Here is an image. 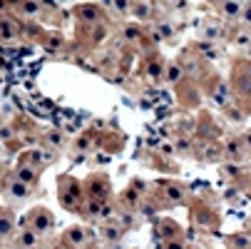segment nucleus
<instances>
[{"label": "nucleus", "mask_w": 251, "mask_h": 249, "mask_svg": "<svg viewBox=\"0 0 251 249\" xmlns=\"http://www.w3.org/2000/svg\"><path fill=\"white\" fill-rule=\"evenodd\" d=\"M246 55H249V57H251V43H249V48H246Z\"/></svg>", "instance_id": "nucleus-28"}, {"label": "nucleus", "mask_w": 251, "mask_h": 249, "mask_svg": "<svg viewBox=\"0 0 251 249\" xmlns=\"http://www.w3.org/2000/svg\"><path fill=\"white\" fill-rule=\"evenodd\" d=\"M162 3H167V5H179L182 0H162Z\"/></svg>", "instance_id": "nucleus-27"}, {"label": "nucleus", "mask_w": 251, "mask_h": 249, "mask_svg": "<svg viewBox=\"0 0 251 249\" xmlns=\"http://www.w3.org/2000/svg\"><path fill=\"white\" fill-rule=\"evenodd\" d=\"M62 242L65 244H73L77 249H85L90 242H87V229L82 224H73V227H67L65 234H62Z\"/></svg>", "instance_id": "nucleus-4"}, {"label": "nucleus", "mask_w": 251, "mask_h": 249, "mask_svg": "<svg viewBox=\"0 0 251 249\" xmlns=\"http://www.w3.org/2000/svg\"><path fill=\"white\" fill-rule=\"evenodd\" d=\"M60 3H65V0H60Z\"/></svg>", "instance_id": "nucleus-31"}, {"label": "nucleus", "mask_w": 251, "mask_h": 249, "mask_svg": "<svg viewBox=\"0 0 251 249\" xmlns=\"http://www.w3.org/2000/svg\"><path fill=\"white\" fill-rule=\"evenodd\" d=\"M122 38H125L127 43H139V40H142V28H139L137 23L122 25Z\"/></svg>", "instance_id": "nucleus-15"}, {"label": "nucleus", "mask_w": 251, "mask_h": 249, "mask_svg": "<svg viewBox=\"0 0 251 249\" xmlns=\"http://www.w3.org/2000/svg\"><path fill=\"white\" fill-rule=\"evenodd\" d=\"M13 249H40V234H35L32 229L23 227L13 242Z\"/></svg>", "instance_id": "nucleus-5"}, {"label": "nucleus", "mask_w": 251, "mask_h": 249, "mask_svg": "<svg viewBox=\"0 0 251 249\" xmlns=\"http://www.w3.org/2000/svg\"><path fill=\"white\" fill-rule=\"evenodd\" d=\"M20 8V13L23 15H27V18H40L43 15V3H40V0H23V3L18 5Z\"/></svg>", "instance_id": "nucleus-13"}, {"label": "nucleus", "mask_w": 251, "mask_h": 249, "mask_svg": "<svg viewBox=\"0 0 251 249\" xmlns=\"http://www.w3.org/2000/svg\"><path fill=\"white\" fill-rule=\"evenodd\" d=\"M110 194V180L107 174H92L87 180V197L90 199H107Z\"/></svg>", "instance_id": "nucleus-3"}, {"label": "nucleus", "mask_w": 251, "mask_h": 249, "mask_svg": "<svg viewBox=\"0 0 251 249\" xmlns=\"http://www.w3.org/2000/svg\"><path fill=\"white\" fill-rule=\"evenodd\" d=\"M164 80H167L169 85H176L179 80H182V67H179L176 62L164 65Z\"/></svg>", "instance_id": "nucleus-16"}, {"label": "nucleus", "mask_w": 251, "mask_h": 249, "mask_svg": "<svg viewBox=\"0 0 251 249\" xmlns=\"http://www.w3.org/2000/svg\"><path fill=\"white\" fill-rule=\"evenodd\" d=\"M112 3V10L117 13V15H129V10H132V0H110Z\"/></svg>", "instance_id": "nucleus-18"}, {"label": "nucleus", "mask_w": 251, "mask_h": 249, "mask_svg": "<svg viewBox=\"0 0 251 249\" xmlns=\"http://www.w3.org/2000/svg\"><path fill=\"white\" fill-rule=\"evenodd\" d=\"M52 249H77V247H73V244H65V242H60L57 247H52Z\"/></svg>", "instance_id": "nucleus-26"}, {"label": "nucleus", "mask_w": 251, "mask_h": 249, "mask_svg": "<svg viewBox=\"0 0 251 249\" xmlns=\"http://www.w3.org/2000/svg\"><path fill=\"white\" fill-rule=\"evenodd\" d=\"M122 234H125V229H122V224L120 222H112V220H107L104 224H102V239L107 242V244H120V239H122Z\"/></svg>", "instance_id": "nucleus-9"}, {"label": "nucleus", "mask_w": 251, "mask_h": 249, "mask_svg": "<svg viewBox=\"0 0 251 249\" xmlns=\"http://www.w3.org/2000/svg\"><path fill=\"white\" fill-rule=\"evenodd\" d=\"M85 249H100V247H92V244H87V247H85Z\"/></svg>", "instance_id": "nucleus-29"}, {"label": "nucleus", "mask_w": 251, "mask_h": 249, "mask_svg": "<svg viewBox=\"0 0 251 249\" xmlns=\"http://www.w3.org/2000/svg\"><path fill=\"white\" fill-rule=\"evenodd\" d=\"M226 155H229V157H234V160H239V157H241L239 142H229V147H226Z\"/></svg>", "instance_id": "nucleus-21"}, {"label": "nucleus", "mask_w": 251, "mask_h": 249, "mask_svg": "<svg viewBox=\"0 0 251 249\" xmlns=\"http://www.w3.org/2000/svg\"><path fill=\"white\" fill-rule=\"evenodd\" d=\"M112 212H115L112 202H107V199H104V204H102V212H100V220H102V222H104V220H110V217H112Z\"/></svg>", "instance_id": "nucleus-20"}, {"label": "nucleus", "mask_w": 251, "mask_h": 249, "mask_svg": "<svg viewBox=\"0 0 251 249\" xmlns=\"http://www.w3.org/2000/svg\"><path fill=\"white\" fill-rule=\"evenodd\" d=\"M40 172H43V169H38V167H30V165L20 162V165L15 167V180H20V182H25V185L35 187V185L40 182Z\"/></svg>", "instance_id": "nucleus-7"}, {"label": "nucleus", "mask_w": 251, "mask_h": 249, "mask_svg": "<svg viewBox=\"0 0 251 249\" xmlns=\"http://www.w3.org/2000/svg\"><path fill=\"white\" fill-rule=\"evenodd\" d=\"M162 249H187V247H184L182 242H172V239H164Z\"/></svg>", "instance_id": "nucleus-24"}, {"label": "nucleus", "mask_w": 251, "mask_h": 249, "mask_svg": "<svg viewBox=\"0 0 251 249\" xmlns=\"http://www.w3.org/2000/svg\"><path fill=\"white\" fill-rule=\"evenodd\" d=\"M211 3H219V5H222V3H224V0H211Z\"/></svg>", "instance_id": "nucleus-30"}, {"label": "nucleus", "mask_w": 251, "mask_h": 249, "mask_svg": "<svg viewBox=\"0 0 251 249\" xmlns=\"http://www.w3.org/2000/svg\"><path fill=\"white\" fill-rule=\"evenodd\" d=\"M75 18H77L80 23L92 25V23H100V20H102V10H100V5H92V3H80V5L75 8Z\"/></svg>", "instance_id": "nucleus-6"}, {"label": "nucleus", "mask_w": 251, "mask_h": 249, "mask_svg": "<svg viewBox=\"0 0 251 249\" xmlns=\"http://www.w3.org/2000/svg\"><path fill=\"white\" fill-rule=\"evenodd\" d=\"M137 20H145V18H150V8H147V3H142V0H137V3H132V10H129Z\"/></svg>", "instance_id": "nucleus-17"}, {"label": "nucleus", "mask_w": 251, "mask_h": 249, "mask_svg": "<svg viewBox=\"0 0 251 249\" xmlns=\"http://www.w3.org/2000/svg\"><path fill=\"white\" fill-rule=\"evenodd\" d=\"M60 204L65 207V209H70V212H80V204H82V187H80V182L77 180H73V177H67V174H62L60 177Z\"/></svg>", "instance_id": "nucleus-2"}, {"label": "nucleus", "mask_w": 251, "mask_h": 249, "mask_svg": "<svg viewBox=\"0 0 251 249\" xmlns=\"http://www.w3.org/2000/svg\"><path fill=\"white\" fill-rule=\"evenodd\" d=\"M147 75H150V78H154L157 83H159V80H164V65H159V62H150Z\"/></svg>", "instance_id": "nucleus-19"}, {"label": "nucleus", "mask_w": 251, "mask_h": 249, "mask_svg": "<svg viewBox=\"0 0 251 249\" xmlns=\"http://www.w3.org/2000/svg\"><path fill=\"white\" fill-rule=\"evenodd\" d=\"M32 192V187L30 185H25V182H20V180H10V185H8V194L13 197V199H25L27 194Z\"/></svg>", "instance_id": "nucleus-12"}, {"label": "nucleus", "mask_w": 251, "mask_h": 249, "mask_svg": "<svg viewBox=\"0 0 251 249\" xmlns=\"http://www.w3.org/2000/svg\"><path fill=\"white\" fill-rule=\"evenodd\" d=\"M15 35H18V23H13V20H8V18L0 20V40L8 43V40L15 38Z\"/></svg>", "instance_id": "nucleus-14"}, {"label": "nucleus", "mask_w": 251, "mask_h": 249, "mask_svg": "<svg viewBox=\"0 0 251 249\" xmlns=\"http://www.w3.org/2000/svg\"><path fill=\"white\" fill-rule=\"evenodd\" d=\"M241 23L251 28V3H244V13H241Z\"/></svg>", "instance_id": "nucleus-22"}, {"label": "nucleus", "mask_w": 251, "mask_h": 249, "mask_svg": "<svg viewBox=\"0 0 251 249\" xmlns=\"http://www.w3.org/2000/svg\"><path fill=\"white\" fill-rule=\"evenodd\" d=\"M15 232V215L10 209H0V242H5Z\"/></svg>", "instance_id": "nucleus-10"}, {"label": "nucleus", "mask_w": 251, "mask_h": 249, "mask_svg": "<svg viewBox=\"0 0 251 249\" xmlns=\"http://www.w3.org/2000/svg\"><path fill=\"white\" fill-rule=\"evenodd\" d=\"M162 194H164V199H167L169 204H182L184 197H187L184 187L176 185V182H164V185H162Z\"/></svg>", "instance_id": "nucleus-8"}, {"label": "nucleus", "mask_w": 251, "mask_h": 249, "mask_svg": "<svg viewBox=\"0 0 251 249\" xmlns=\"http://www.w3.org/2000/svg\"><path fill=\"white\" fill-rule=\"evenodd\" d=\"M224 20H241V13H244V3L241 0H224L219 5Z\"/></svg>", "instance_id": "nucleus-11"}, {"label": "nucleus", "mask_w": 251, "mask_h": 249, "mask_svg": "<svg viewBox=\"0 0 251 249\" xmlns=\"http://www.w3.org/2000/svg\"><path fill=\"white\" fill-rule=\"evenodd\" d=\"M219 35H222V28H217V25H214V28H204V38H214V40H217Z\"/></svg>", "instance_id": "nucleus-23"}, {"label": "nucleus", "mask_w": 251, "mask_h": 249, "mask_svg": "<svg viewBox=\"0 0 251 249\" xmlns=\"http://www.w3.org/2000/svg\"><path fill=\"white\" fill-rule=\"evenodd\" d=\"M40 3H43V8H57L60 0H40Z\"/></svg>", "instance_id": "nucleus-25"}, {"label": "nucleus", "mask_w": 251, "mask_h": 249, "mask_svg": "<svg viewBox=\"0 0 251 249\" xmlns=\"http://www.w3.org/2000/svg\"><path fill=\"white\" fill-rule=\"evenodd\" d=\"M25 227L32 229L35 234L45 237V234H50L55 229V215H52L48 207L38 204V207H32L27 215H25Z\"/></svg>", "instance_id": "nucleus-1"}]
</instances>
